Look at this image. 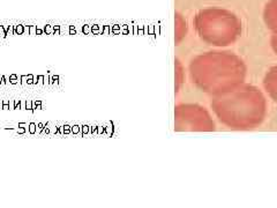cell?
<instances>
[{"label":"cell","instance_id":"ab89813d","mask_svg":"<svg viewBox=\"0 0 277 208\" xmlns=\"http://www.w3.org/2000/svg\"><path fill=\"white\" fill-rule=\"evenodd\" d=\"M36 110H43V108H42V104H39V105H36Z\"/></svg>","mask_w":277,"mask_h":208},{"label":"cell","instance_id":"8fae6325","mask_svg":"<svg viewBox=\"0 0 277 208\" xmlns=\"http://www.w3.org/2000/svg\"><path fill=\"white\" fill-rule=\"evenodd\" d=\"M44 32L45 34H48V35H54V28H53V26H51V24H46V26H44Z\"/></svg>","mask_w":277,"mask_h":208},{"label":"cell","instance_id":"d590c367","mask_svg":"<svg viewBox=\"0 0 277 208\" xmlns=\"http://www.w3.org/2000/svg\"><path fill=\"white\" fill-rule=\"evenodd\" d=\"M43 32H44V30H42V29H39V28L36 29V35H42Z\"/></svg>","mask_w":277,"mask_h":208},{"label":"cell","instance_id":"83f0119b","mask_svg":"<svg viewBox=\"0 0 277 208\" xmlns=\"http://www.w3.org/2000/svg\"><path fill=\"white\" fill-rule=\"evenodd\" d=\"M18 133H19V134H26L27 131H26V129H23V127H19V129H18Z\"/></svg>","mask_w":277,"mask_h":208},{"label":"cell","instance_id":"1f68e13d","mask_svg":"<svg viewBox=\"0 0 277 208\" xmlns=\"http://www.w3.org/2000/svg\"><path fill=\"white\" fill-rule=\"evenodd\" d=\"M30 35V32H29V26H24V32H23V35Z\"/></svg>","mask_w":277,"mask_h":208},{"label":"cell","instance_id":"4dcf8cb0","mask_svg":"<svg viewBox=\"0 0 277 208\" xmlns=\"http://www.w3.org/2000/svg\"><path fill=\"white\" fill-rule=\"evenodd\" d=\"M58 133H59V134H61V135H65V134H64V125L58 127Z\"/></svg>","mask_w":277,"mask_h":208},{"label":"cell","instance_id":"e0dca14e","mask_svg":"<svg viewBox=\"0 0 277 208\" xmlns=\"http://www.w3.org/2000/svg\"><path fill=\"white\" fill-rule=\"evenodd\" d=\"M89 127L88 125H82L81 126V134L83 135V134H87V133H89Z\"/></svg>","mask_w":277,"mask_h":208},{"label":"cell","instance_id":"60d3db41","mask_svg":"<svg viewBox=\"0 0 277 208\" xmlns=\"http://www.w3.org/2000/svg\"><path fill=\"white\" fill-rule=\"evenodd\" d=\"M102 132H103V127L99 126V127H98V133H102Z\"/></svg>","mask_w":277,"mask_h":208},{"label":"cell","instance_id":"e575fe53","mask_svg":"<svg viewBox=\"0 0 277 208\" xmlns=\"http://www.w3.org/2000/svg\"><path fill=\"white\" fill-rule=\"evenodd\" d=\"M37 83H38V75L34 76V79H32V84H37Z\"/></svg>","mask_w":277,"mask_h":208},{"label":"cell","instance_id":"ba28073f","mask_svg":"<svg viewBox=\"0 0 277 208\" xmlns=\"http://www.w3.org/2000/svg\"><path fill=\"white\" fill-rule=\"evenodd\" d=\"M182 81H184V68L180 61L176 59V93L179 91Z\"/></svg>","mask_w":277,"mask_h":208},{"label":"cell","instance_id":"4316f807","mask_svg":"<svg viewBox=\"0 0 277 208\" xmlns=\"http://www.w3.org/2000/svg\"><path fill=\"white\" fill-rule=\"evenodd\" d=\"M21 83L23 84H27V80H28V75H21Z\"/></svg>","mask_w":277,"mask_h":208},{"label":"cell","instance_id":"f546056e","mask_svg":"<svg viewBox=\"0 0 277 208\" xmlns=\"http://www.w3.org/2000/svg\"><path fill=\"white\" fill-rule=\"evenodd\" d=\"M44 82V75H38V84H43Z\"/></svg>","mask_w":277,"mask_h":208},{"label":"cell","instance_id":"277c9868","mask_svg":"<svg viewBox=\"0 0 277 208\" xmlns=\"http://www.w3.org/2000/svg\"><path fill=\"white\" fill-rule=\"evenodd\" d=\"M215 121L204 106L196 103H180L174 108V131L214 132Z\"/></svg>","mask_w":277,"mask_h":208},{"label":"cell","instance_id":"5bb4252c","mask_svg":"<svg viewBox=\"0 0 277 208\" xmlns=\"http://www.w3.org/2000/svg\"><path fill=\"white\" fill-rule=\"evenodd\" d=\"M82 32H83V34H86V35L90 34V32H91V27L88 26V24L83 26V27H82Z\"/></svg>","mask_w":277,"mask_h":208},{"label":"cell","instance_id":"30bf717a","mask_svg":"<svg viewBox=\"0 0 277 208\" xmlns=\"http://www.w3.org/2000/svg\"><path fill=\"white\" fill-rule=\"evenodd\" d=\"M23 32H24V26L23 24L14 26V35H23Z\"/></svg>","mask_w":277,"mask_h":208},{"label":"cell","instance_id":"9a60e30c","mask_svg":"<svg viewBox=\"0 0 277 208\" xmlns=\"http://www.w3.org/2000/svg\"><path fill=\"white\" fill-rule=\"evenodd\" d=\"M14 110H21V99L14 101Z\"/></svg>","mask_w":277,"mask_h":208},{"label":"cell","instance_id":"484cf974","mask_svg":"<svg viewBox=\"0 0 277 208\" xmlns=\"http://www.w3.org/2000/svg\"><path fill=\"white\" fill-rule=\"evenodd\" d=\"M69 28V26L68 27H62L60 26V35H65V32H66V29H68Z\"/></svg>","mask_w":277,"mask_h":208},{"label":"cell","instance_id":"52a82bcc","mask_svg":"<svg viewBox=\"0 0 277 208\" xmlns=\"http://www.w3.org/2000/svg\"><path fill=\"white\" fill-rule=\"evenodd\" d=\"M187 34V22L179 13H176V44L178 45Z\"/></svg>","mask_w":277,"mask_h":208},{"label":"cell","instance_id":"9c48e42d","mask_svg":"<svg viewBox=\"0 0 277 208\" xmlns=\"http://www.w3.org/2000/svg\"><path fill=\"white\" fill-rule=\"evenodd\" d=\"M270 46H271L274 53L277 56V34H273L270 37Z\"/></svg>","mask_w":277,"mask_h":208},{"label":"cell","instance_id":"6da1fadb","mask_svg":"<svg viewBox=\"0 0 277 208\" xmlns=\"http://www.w3.org/2000/svg\"><path fill=\"white\" fill-rule=\"evenodd\" d=\"M192 83L204 94L218 96L230 93L246 80L247 66L230 51H208L198 54L188 66Z\"/></svg>","mask_w":277,"mask_h":208},{"label":"cell","instance_id":"7402d4cb","mask_svg":"<svg viewBox=\"0 0 277 208\" xmlns=\"http://www.w3.org/2000/svg\"><path fill=\"white\" fill-rule=\"evenodd\" d=\"M36 29H37L36 26H29V32H30V35H36Z\"/></svg>","mask_w":277,"mask_h":208},{"label":"cell","instance_id":"836d02e7","mask_svg":"<svg viewBox=\"0 0 277 208\" xmlns=\"http://www.w3.org/2000/svg\"><path fill=\"white\" fill-rule=\"evenodd\" d=\"M0 84H5V83H7V81H6V78L5 76H0Z\"/></svg>","mask_w":277,"mask_h":208},{"label":"cell","instance_id":"2e32d148","mask_svg":"<svg viewBox=\"0 0 277 208\" xmlns=\"http://www.w3.org/2000/svg\"><path fill=\"white\" fill-rule=\"evenodd\" d=\"M69 133H72V126L65 124L64 125V134H69Z\"/></svg>","mask_w":277,"mask_h":208},{"label":"cell","instance_id":"7c38bea8","mask_svg":"<svg viewBox=\"0 0 277 208\" xmlns=\"http://www.w3.org/2000/svg\"><path fill=\"white\" fill-rule=\"evenodd\" d=\"M37 132V125L35 123H30L29 124V133L30 134H36Z\"/></svg>","mask_w":277,"mask_h":208},{"label":"cell","instance_id":"d6a6232c","mask_svg":"<svg viewBox=\"0 0 277 208\" xmlns=\"http://www.w3.org/2000/svg\"><path fill=\"white\" fill-rule=\"evenodd\" d=\"M21 110H26V101L21 99Z\"/></svg>","mask_w":277,"mask_h":208},{"label":"cell","instance_id":"f35d334b","mask_svg":"<svg viewBox=\"0 0 277 208\" xmlns=\"http://www.w3.org/2000/svg\"><path fill=\"white\" fill-rule=\"evenodd\" d=\"M51 78L53 79V82H54V81H59V76L58 75H53V76H51Z\"/></svg>","mask_w":277,"mask_h":208},{"label":"cell","instance_id":"f1b7e54d","mask_svg":"<svg viewBox=\"0 0 277 208\" xmlns=\"http://www.w3.org/2000/svg\"><path fill=\"white\" fill-rule=\"evenodd\" d=\"M48 80H50V76L46 74V75H44V82H43V84L44 86H46V84H48Z\"/></svg>","mask_w":277,"mask_h":208},{"label":"cell","instance_id":"8992f818","mask_svg":"<svg viewBox=\"0 0 277 208\" xmlns=\"http://www.w3.org/2000/svg\"><path fill=\"white\" fill-rule=\"evenodd\" d=\"M263 88L269 97L277 103V66L270 67L263 78Z\"/></svg>","mask_w":277,"mask_h":208},{"label":"cell","instance_id":"d4e9b609","mask_svg":"<svg viewBox=\"0 0 277 208\" xmlns=\"http://www.w3.org/2000/svg\"><path fill=\"white\" fill-rule=\"evenodd\" d=\"M76 34V29L74 26H69V35H75Z\"/></svg>","mask_w":277,"mask_h":208},{"label":"cell","instance_id":"ffe728a7","mask_svg":"<svg viewBox=\"0 0 277 208\" xmlns=\"http://www.w3.org/2000/svg\"><path fill=\"white\" fill-rule=\"evenodd\" d=\"M19 127L26 129L27 133H29V124H27V123H19Z\"/></svg>","mask_w":277,"mask_h":208},{"label":"cell","instance_id":"74e56055","mask_svg":"<svg viewBox=\"0 0 277 208\" xmlns=\"http://www.w3.org/2000/svg\"><path fill=\"white\" fill-rule=\"evenodd\" d=\"M53 28H54V32L56 31H60V26H53Z\"/></svg>","mask_w":277,"mask_h":208},{"label":"cell","instance_id":"4fadbf2b","mask_svg":"<svg viewBox=\"0 0 277 208\" xmlns=\"http://www.w3.org/2000/svg\"><path fill=\"white\" fill-rule=\"evenodd\" d=\"M72 133H73V134H79V133H81V126H80V125H74V126H72Z\"/></svg>","mask_w":277,"mask_h":208},{"label":"cell","instance_id":"8d00e7d4","mask_svg":"<svg viewBox=\"0 0 277 208\" xmlns=\"http://www.w3.org/2000/svg\"><path fill=\"white\" fill-rule=\"evenodd\" d=\"M2 110H9V104H4L2 105Z\"/></svg>","mask_w":277,"mask_h":208},{"label":"cell","instance_id":"ac0fdd59","mask_svg":"<svg viewBox=\"0 0 277 208\" xmlns=\"http://www.w3.org/2000/svg\"><path fill=\"white\" fill-rule=\"evenodd\" d=\"M26 110H29V111L32 110V102H31L30 99H27L26 101Z\"/></svg>","mask_w":277,"mask_h":208},{"label":"cell","instance_id":"44dd1931","mask_svg":"<svg viewBox=\"0 0 277 208\" xmlns=\"http://www.w3.org/2000/svg\"><path fill=\"white\" fill-rule=\"evenodd\" d=\"M6 36H7V34H6V30H5L4 26H0V37L5 38Z\"/></svg>","mask_w":277,"mask_h":208},{"label":"cell","instance_id":"3957f363","mask_svg":"<svg viewBox=\"0 0 277 208\" xmlns=\"http://www.w3.org/2000/svg\"><path fill=\"white\" fill-rule=\"evenodd\" d=\"M193 26L200 40L216 48L232 45L242 32L241 20L233 12L220 7L199 10L193 19Z\"/></svg>","mask_w":277,"mask_h":208},{"label":"cell","instance_id":"d6986e66","mask_svg":"<svg viewBox=\"0 0 277 208\" xmlns=\"http://www.w3.org/2000/svg\"><path fill=\"white\" fill-rule=\"evenodd\" d=\"M48 125H50L48 123H46V124H45L44 129H43V131H42V133H43V134H50V133H51V131H50V127H48Z\"/></svg>","mask_w":277,"mask_h":208},{"label":"cell","instance_id":"5b68a950","mask_svg":"<svg viewBox=\"0 0 277 208\" xmlns=\"http://www.w3.org/2000/svg\"><path fill=\"white\" fill-rule=\"evenodd\" d=\"M263 21L267 29L277 34V0H268L263 8Z\"/></svg>","mask_w":277,"mask_h":208},{"label":"cell","instance_id":"cb8c5ba5","mask_svg":"<svg viewBox=\"0 0 277 208\" xmlns=\"http://www.w3.org/2000/svg\"><path fill=\"white\" fill-rule=\"evenodd\" d=\"M7 36L8 35H14V26H9L8 27V30H7Z\"/></svg>","mask_w":277,"mask_h":208},{"label":"cell","instance_id":"b9f144b4","mask_svg":"<svg viewBox=\"0 0 277 208\" xmlns=\"http://www.w3.org/2000/svg\"><path fill=\"white\" fill-rule=\"evenodd\" d=\"M39 104H42V101H39V99L36 101V105H39Z\"/></svg>","mask_w":277,"mask_h":208},{"label":"cell","instance_id":"7a4b0ae2","mask_svg":"<svg viewBox=\"0 0 277 208\" xmlns=\"http://www.w3.org/2000/svg\"><path fill=\"white\" fill-rule=\"evenodd\" d=\"M210 108L222 124L234 131L258 129L268 112L263 93L258 87L245 82L230 93L212 96Z\"/></svg>","mask_w":277,"mask_h":208},{"label":"cell","instance_id":"603a6c76","mask_svg":"<svg viewBox=\"0 0 277 208\" xmlns=\"http://www.w3.org/2000/svg\"><path fill=\"white\" fill-rule=\"evenodd\" d=\"M44 126L45 124H43V123H39V124L37 125V132L38 133H42V131H43V129H44ZM36 132V133H37Z\"/></svg>","mask_w":277,"mask_h":208}]
</instances>
